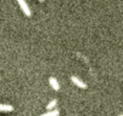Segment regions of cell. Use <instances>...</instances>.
Listing matches in <instances>:
<instances>
[{"label":"cell","instance_id":"6da1fadb","mask_svg":"<svg viewBox=\"0 0 123 116\" xmlns=\"http://www.w3.org/2000/svg\"><path fill=\"white\" fill-rule=\"evenodd\" d=\"M17 3L19 4V7L22 9L23 13H24L25 16L30 17V16H31V11L29 10V6L27 5V3H25V0H17Z\"/></svg>","mask_w":123,"mask_h":116},{"label":"cell","instance_id":"7a4b0ae2","mask_svg":"<svg viewBox=\"0 0 123 116\" xmlns=\"http://www.w3.org/2000/svg\"><path fill=\"white\" fill-rule=\"evenodd\" d=\"M71 81H73L77 87H80V88H83V90L87 88V85H86L80 77H77V76H71Z\"/></svg>","mask_w":123,"mask_h":116},{"label":"cell","instance_id":"3957f363","mask_svg":"<svg viewBox=\"0 0 123 116\" xmlns=\"http://www.w3.org/2000/svg\"><path fill=\"white\" fill-rule=\"evenodd\" d=\"M12 110H13V106L10 104H0V111L7 112V111H12Z\"/></svg>","mask_w":123,"mask_h":116},{"label":"cell","instance_id":"277c9868","mask_svg":"<svg viewBox=\"0 0 123 116\" xmlns=\"http://www.w3.org/2000/svg\"><path fill=\"white\" fill-rule=\"evenodd\" d=\"M49 85L53 87V90H55V91L59 90V84H58V81L54 77H49Z\"/></svg>","mask_w":123,"mask_h":116},{"label":"cell","instance_id":"5b68a950","mask_svg":"<svg viewBox=\"0 0 123 116\" xmlns=\"http://www.w3.org/2000/svg\"><path fill=\"white\" fill-rule=\"evenodd\" d=\"M40 116H59V110L53 109V110H49L48 112L42 114V115H40Z\"/></svg>","mask_w":123,"mask_h":116},{"label":"cell","instance_id":"8992f818","mask_svg":"<svg viewBox=\"0 0 123 116\" xmlns=\"http://www.w3.org/2000/svg\"><path fill=\"white\" fill-rule=\"evenodd\" d=\"M55 105H57V99H52L48 104H47V110H53L54 108H55Z\"/></svg>","mask_w":123,"mask_h":116},{"label":"cell","instance_id":"52a82bcc","mask_svg":"<svg viewBox=\"0 0 123 116\" xmlns=\"http://www.w3.org/2000/svg\"><path fill=\"white\" fill-rule=\"evenodd\" d=\"M39 1H40V3H43V1H45V0H39Z\"/></svg>","mask_w":123,"mask_h":116},{"label":"cell","instance_id":"ba28073f","mask_svg":"<svg viewBox=\"0 0 123 116\" xmlns=\"http://www.w3.org/2000/svg\"><path fill=\"white\" fill-rule=\"evenodd\" d=\"M118 116H123V114H121V115H118Z\"/></svg>","mask_w":123,"mask_h":116}]
</instances>
